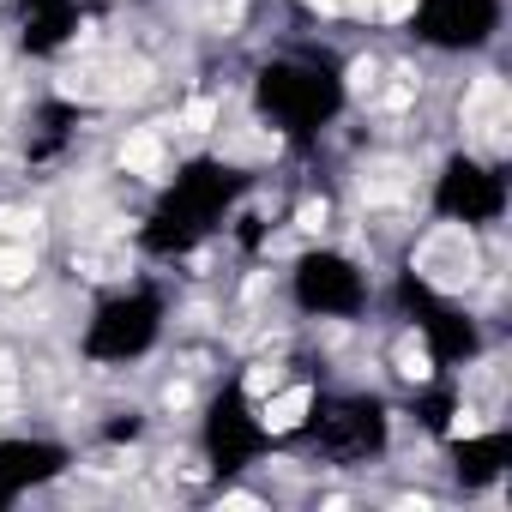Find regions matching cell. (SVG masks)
Returning a JSON list of instances; mask_svg holds the SVG:
<instances>
[{
    "instance_id": "obj_4",
    "label": "cell",
    "mask_w": 512,
    "mask_h": 512,
    "mask_svg": "<svg viewBox=\"0 0 512 512\" xmlns=\"http://www.w3.org/2000/svg\"><path fill=\"white\" fill-rule=\"evenodd\" d=\"M157 338H163V296L151 284H133L91 308V320L79 332V356L97 368H127V362L151 356Z\"/></svg>"
},
{
    "instance_id": "obj_7",
    "label": "cell",
    "mask_w": 512,
    "mask_h": 512,
    "mask_svg": "<svg viewBox=\"0 0 512 512\" xmlns=\"http://www.w3.org/2000/svg\"><path fill=\"white\" fill-rule=\"evenodd\" d=\"M506 169L500 163H482L470 151L446 157L440 175H434V211L446 223H464V229H482V223H500L506 217Z\"/></svg>"
},
{
    "instance_id": "obj_13",
    "label": "cell",
    "mask_w": 512,
    "mask_h": 512,
    "mask_svg": "<svg viewBox=\"0 0 512 512\" xmlns=\"http://www.w3.org/2000/svg\"><path fill=\"white\" fill-rule=\"evenodd\" d=\"M73 127H79V115H73L67 103H43V109H37V127H31V139H25V151L43 163V157H55V151L73 139Z\"/></svg>"
},
{
    "instance_id": "obj_5",
    "label": "cell",
    "mask_w": 512,
    "mask_h": 512,
    "mask_svg": "<svg viewBox=\"0 0 512 512\" xmlns=\"http://www.w3.org/2000/svg\"><path fill=\"white\" fill-rule=\"evenodd\" d=\"M290 302L308 320H362L374 302V284L362 272V260L338 247H308L302 260L290 266Z\"/></svg>"
},
{
    "instance_id": "obj_8",
    "label": "cell",
    "mask_w": 512,
    "mask_h": 512,
    "mask_svg": "<svg viewBox=\"0 0 512 512\" xmlns=\"http://www.w3.org/2000/svg\"><path fill=\"white\" fill-rule=\"evenodd\" d=\"M500 13H506L500 0H416L410 31H416V43H428L440 55H476L494 43Z\"/></svg>"
},
{
    "instance_id": "obj_11",
    "label": "cell",
    "mask_w": 512,
    "mask_h": 512,
    "mask_svg": "<svg viewBox=\"0 0 512 512\" xmlns=\"http://www.w3.org/2000/svg\"><path fill=\"white\" fill-rule=\"evenodd\" d=\"M79 37V0H19L25 55H61Z\"/></svg>"
},
{
    "instance_id": "obj_3",
    "label": "cell",
    "mask_w": 512,
    "mask_h": 512,
    "mask_svg": "<svg viewBox=\"0 0 512 512\" xmlns=\"http://www.w3.org/2000/svg\"><path fill=\"white\" fill-rule=\"evenodd\" d=\"M302 434L326 464H368L392 446V410L374 392H326V398L314 392Z\"/></svg>"
},
{
    "instance_id": "obj_10",
    "label": "cell",
    "mask_w": 512,
    "mask_h": 512,
    "mask_svg": "<svg viewBox=\"0 0 512 512\" xmlns=\"http://www.w3.org/2000/svg\"><path fill=\"white\" fill-rule=\"evenodd\" d=\"M416 332H422V356L434 362V374H452V368L482 356V326L452 302H440L428 320H416Z\"/></svg>"
},
{
    "instance_id": "obj_1",
    "label": "cell",
    "mask_w": 512,
    "mask_h": 512,
    "mask_svg": "<svg viewBox=\"0 0 512 512\" xmlns=\"http://www.w3.org/2000/svg\"><path fill=\"white\" fill-rule=\"evenodd\" d=\"M247 193V175L223 157H187L169 187L157 193V205L145 211L139 223V247L151 260H187L193 247H205L241 205Z\"/></svg>"
},
{
    "instance_id": "obj_6",
    "label": "cell",
    "mask_w": 512,
    "mask_h": 512,
    "mask_svg": "<svg viewBox=\"0 0 512 512\" xmlns=\"http://www.w3.org/2000/svg\"><path fill=\"white\" fill-rule=\"evenodd\" d=\"M272 446V428H266V410L247 398V386H223L211 404H205V422H199V452L217 476H241L247 464H260Z\"/></svg>"
},
{
    "instance_id": "obj_14",
    "label": "cell",
    "mask_w": 512,
    "mask_h": 512,
    "mask_svg": "<svg viewBox=\"0 0 512 512\" xmlns=\"http://www.w3.org/2000/svg\"><path fill=\"white\" fill-rule=\"evenodd\" d=\"M416 416H422L434 434H446V422L458 416V398H452V386H428V392L416 398Z\"/></svg>"
},
{
    "instance_id": "obj_15",
    "label": "cell",
    "mask_w": 512,
    "mask_h": 512,
    "mask_svg": "<svg viewBox=\"0 0 512 512\" xmlns=\"http://www.w3.org/2000/svg\"><path fill=\"white\" fill-rule=\"evenodd\" d=\"M139 434H145V416H139V410H115V416L103 422V440H115V446H121V440H139Z\"/></svg>"
},
{
    "instance_id": "obj_9",
    "label": "cell",
    "mask_w": 512,
    "mask_h": 512,
    "mask_svg": "<svg viewBox=\"0 0 512 512\" xmlns=\"http://www.w3.org/2000/svg\"><path fill=\"white\" fill-rule=\"evenodd\" d=\"M73 464V452L61 440H43V434H13V440H0V506H13L49 482H61Z\"/></svg>"
},
{
    "instance_id": "obj_12",
    "label": "cell",
    "mask_w": 512,
    "mask_h": 512,
    "mask_svg": "<svg viewBox=\"0 0 512 512\" xmlns=\"http://www.w3.org/2000/svg\"><path fill=\"white\" fill-rule=\"evenodd\" d=\"M506 458H512V446H506L500 428H482V434L452 440V476H458L464 488H488V482H500V476H506Z\"/></svg>"
},
{
    "instance_id": "obj_2",
    "label": "cell",
    "mask_w": 512,
    "mask_h": 512,
    "mask_svg": "<svg viewBox=\"0 0 512 512\" xmlns=\"http://www.w3.org/2000/svg\"><path fill=\"white\" fill-rule=\"evenodd\" d=\"M344 103H350L344 73L326 55H278L253 73V109L284 139H320L344 115Z\"/></svg>"
}]
</instances>
